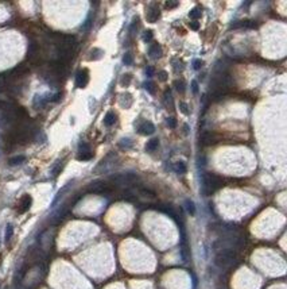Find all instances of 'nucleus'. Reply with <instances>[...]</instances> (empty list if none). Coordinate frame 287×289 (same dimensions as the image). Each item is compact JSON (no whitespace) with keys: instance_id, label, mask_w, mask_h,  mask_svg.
Here are the masks:
<instances>
[{"instance_id":"1","label":"nucleus","mask_w":287,"mask_h":289,"mask_svg":"<svg viewBox=\"0 0 287 289\" xmlns=\"http://www.w3.org/2000/svg\"><path fill=\"white\" fill-rule=\"evenodd\" d=\"M223 185H224V180L221 177L212 173L204 174V193L205 194H212L214 191H217Z\"/></svg>"},{"instance_id":"2","label":"nucleus","mask_w":287,"mask_h":289,"mask_svg":"<svg viewBox=\"0 0 287 289\" xmlns=\"http://www.w3.org/2000/svg\"><path fill=\"white\" fill-rule=\"evenodd\" d=\"M236 259V253L230 249H225L220 253H217L216 258H214V263L220 268H226V266H230Z\"/></svg>"},{"instance_id":"3","label":"nucleus","mask_w":287,"mask_h":289,"mask_svg":"<svg viewBox=\"0 0 287 289\" xmlns=\"http://www.w3.org/2000/svg\"><path fill=\"white\" fill-rule=\"evenodd\" d=\"M109 181L115 185H131L139 181V176L136 173H124V174H115L109 177Z\"/></svg>"},{"instance_id":"4","label":"nucleus","mask_w":287,"mask_h":289,"mask_svg":"<svg viewBox=\"0 0 287 289\" xmlns=\"http://www.w3.org/2000/svg\"><path fill=\"white\" fill-rule=\"evenodd\" d=\"M88 191L90 193H109L112 192V187L105 183V181L97 180V181H93L92 184H89Z\"/></svg>"},{"instance_id":"5","label":"nucleus","mask_w":287,"mask_h":289,"mask_svg":"<svg viewBox=\"0 0 287 289\" xmlns=\"http://www.w3.org/2000/svg\"><path fill=\"white\" fill-rule=\"evenodd\" d=\"M93 157L92 149L86 142H81L78 144V152H77V158L80 161H89L90 158Z\"/></svg>"},{"instance_id":"6","label":"nucleus","mask_w":287,"mask_h":289,"mask_svg":"<svg viewBox=\"0 0 287 289\" xmlns=\"http://www.w3.org/2000/svg\"><path fill=\"white\" fill-rule=\"evenodd\" d=\"M89 83V72L86 69H80L76 73V87L85 88Z\"/></svg>"},{"instance_id":"7","label":"nucleus","mask_w":287,"mask_h":289,"mask_svg":"<svg viewBox=\"0 0 287 289\" xmlns=\"http://www.w3.org/2000/svg\"><path fill=\"white\" fill-rule=\"evenodd\" d=\"M199 142L204 146H209V144L216 142V135H214L212 131H204L201 135H199Z\"/></svg>"},{"instance_id":"8","label":"nucleus","mask_w":287,"mask_h":289,"mask_svg":"<svg viewBox=\"0 0 287 289\" xmlns=\"http://www.w3.org/2000/svg\"><path fill=\"white\" fill-rule=\"evenodd\" d=\"M31 204H33V199H31V196H30V194H24V196L20 199L19 208H18V209H19L20 213H24L26 211H29V209H30Z\"/></svg>"},{"instance_id":"9","label":"nucleus","mask_w":287,"mask_h":289,"mask_svg":"<svg viewBox=\"0 0 287 289\" xmlns=\"http://www.w3.org/2000/svg\"><path fill=\"white\" fill-rule=\"evenodd\" d=\"M139 131L143 135H151V134H154L155 127L151 122H143V123L139 126Z\"/></svg>"},{"instance_id":"10","label":"nucleus","mask_w":287,"mask_h":289,"mask_svg":"<svg viewBox=\"0 0 287 289\" xmlns=\"http://www.w3.org/2000/svg\"><path fill=\"white\" fill-rule=\"evenodd\" d=\"M47 95H36L35 97H34V102H33V105L35 107V108H42V107H45L46 105V103L49 102L50 99H47Z\"/></svg>"},{"instance_id":"11","label":"nucleus","mask_w":287,"mask_h":289,"mask_svg":"<svg viewBox=\"0 0 287 289\" xmlns=\"http://www.w3.org/2000/svg\"><path fill=\"white\" fill-rule=\"evenodd\" d=\"M38 52H39V45L35 42V41H30V42H29V49H27V57L33 59L34 57H36V55H38Z\"/></svg>"},{"instance_id":"12","label":"nucleus","mask_w":287,"mask_h":289,"mask_svg":"<svg viewBox=\"0 0 287 289\" xmlns=\"http://www.w3.org/2000/svg\"><path fill=\"white\" fill-rule=\"evenodd\" d=\"M148 55L151 58H159L162 55V48L159 46V43H152L148 49Z\"/></svg>"},{"instance_id":"13","label":"nucleus","mask_w":287,"mask_h":289,"mask_svg":"<svg viewBox=\"0 0 287 289\" xmlns=\"http://www.w3.org/2000/svg\"><path fill=\"white\" fill-rule=\"evenodd\" d=\"M132 102H133V99L130 93H121L120 95V105L124 107V108H130Z\"/></svg>"},{"instance_id":"14","label":"nucleus","mask_w":287,"mask_h":289,"mask_svg":"<svg viewBox=\"0 0 287 289\" xmlns=\"http://www.w3.org/2000/svg\"><path fill=\"white\" fill-rule=\"evenodd\" d=\"M237 27H248V29H256L258 24L254 20H241L236 22V24H232V29H237Z\"/></svg>"},{"instance_id":"15","label":"nucleus","mask_w":287,"mask_h":289,"mask_svg":"<svg viewBox=\"0 0 287 289\" xmlns=\"http://www.w3.org/2000/svg\"><path fill=\"white\" fill-rule=\"evenodd\" d=\"M115 122H116V115H115V112H112V111L107 112V115H105V118H104V124L111 127V126L115 124Z\"/></svg>"},{"instance_id":"16","label":"nucleus","mask_w":287,"mask_h":289,"mask_svg":"<svg viewBox=\"0 0 287 289\" xmlns=\"http://www.w3.org/2000/svg\"><path fill=\"white\" fill-rule=\"evenodd\" d=\"M24 161H26V157H24V155H15V157H12V158L8 159V165H10V166H16V165L23 164Z\"/></svg>"},{"instance_id":"17","label":"nucleus","mask_w":287,"mask_h":289,"mask_svg":"<svg viewBox=\"0 0 287 289\" xmlns=\"http://www.w3.org/2000/svg\"><path fill=\"white\" fill-rule=\"evenodd\" d=\"M62 166H64V161H61V159L55 161V164L53 165V168H51V176H58V174H60Z\"/></svg>"},{"instance_id":"18","label":"nucleus","mask_w":287,"mask_h":289,"mask_svg":"<svg viewBox=\"0 0 287 289\" xmlns=\"http://www.w3.org/2000/svg\"><path fill=\"white\" fill-rule=\"evenodd\" d=\"M159 10L157 7H151V10H150L148 12V20L150 22H155V20H158V18H159Z\"/></svg>"},{"instance_id":"19","label":"nucleus","mask_w":287,"mask_h":289,"mask_svg":"<svg viewBox=\"0 0 287 289\" xmlns=\"http://www.w3.org/2000/svg\"><path fill=\"white\" fill-rule=\"evenodd\" d=\"M158 146H159V141L158 139H151L150 142H147V144H146V150L147 152H155V150L158 149Z\"/></svg>"},{"instance_id":"20","label":"nucleus","mask_w":287,"mask_h":289,"mask_svg":"<svg viewBox=\"0 0 287 289\" xmlns=\"http://www.w3.org/2000/svg\"><path fill=\"white\" fill-rule=\"evenodd\" d=\"M174 170L177 172L178 174H183V173H186V165L183 164V162H181V161H178V162H175L174 164Z\"/></svg>"},{"instance_id":"21","label":"nucleus","mask_w":287,"mask_h":289,"mask_svg":"<svg viewBox=\"0 0 287 289\" xmlns=\"http://www.w3.org/2000/svg\"><path fill=\"white\" fill-rule=\"evenodd\" d=\"M119 146L121 149H131V147L133 146V142L132 139H130V138H123V139L119 142Z\"/></svg>"},{"instance_id":"22","label":"nucleus","mask_w":287,"mask_h":289,"mask_svg":"<svg viewBox=\"0 0 287 289\" xmlns=\"http://www.w3.org/2000/svg\"><path fill=\"white\" fill-rule=\"evenodd\" d=\"M89 55H90L89 59H99V58H101V55H104V53H102L101 49H93V50H90Z\"/></svg>"},{"instance_id":"23","label":"nucleus","mask_w":287,"mask_h":289,"mask_svg":"<svg viewBox=\"0 0 287 289\" xmlns=\"http://www.w3.org/2000/svg\"><path fill=\"white\" fill-rule=\"evenodd\" d=\"M92 23H93V18H92V14H89V16L86 18V20L84 22L82 27H81V30L82 31H88L90 27H92Z\"/></svg>"},{"instance_id":"24","label":"nucleus","mask_w":287,"mask_h":289,"mask_svg":"<svg viewBox=\"0 0 287 289\" xmlns=\"http://www.w3.org/2000/svg\"><path fill=\"white\" fill-rule=\"evenodd\" d=\"M201 15H202V11H201V8H199V7L193 8V10L189 12V16L193 18V19H198V18H201Z\"/></svg>"},{"instance_id":"25","label":"nucleus","mask_w":287,"mask_h":289,"mask_svg":"<svg viewBox=\"0 0 287 289\" xmlns=\"http://www.w3.org/2000/svg\"><path fill=\"white\" fill-rule=\"evenodd\" d=\"M185 207H186V209H188V212L190 213V215H194L195 213V205H194V203L192 202V200H186L185 202Z\"/></svg>"},{"instance_id":"26","label":"nucleus","mask_w":287,"mask_h":289,"mask_svg":"<svg viewBox=\"0 0 287 289\" xmlns=\"http://www.w3.org/2000/svg\"><path fill=\"white\" fill-rule=\"evenodd\" d=\"M140 194L142 196H144V197H148V199H155V192H152V191H150V189H146V188H143V189H140L139 191Z\"/></svg>"},{"instance_id":"27","label":"nucleus","mask_w":287,"mask_h":289,"mask_svg":"<svg viewBox=\"0 0 287 289\" xmlns=\"http://www.w3.org/2000/svg\"><path fill=\"white\" fill-rule=\"evenodd\" d=\"M144 89L147 91L148 93L154 95V93H155V84L152 83V81H146V83H144Z\"/></svg>"},{"instance_id":"28","label":"nucleus","mask_w":287,"mask_h":289,"mask_svg":"<svg viewBox=\"0 0 287 289\" xmlns=\"http://www.w3.org/2000/svg\"><path fill=\"white\" fill-rule=\"evenodd\" d=\"M14 235V226L12 224H7V228H5V242H8Z\"/></svg>"},{"instance_id":"29","label":"nucleus","mask_w":287,"mask_h":289,"mask_svg":"<svg viewBox=\"0 0 287 289\" xmlns=\"http://www.w3.org/2000/svg\"><path fill=\"white\" fill-rule=\"evenodd\" d=\"M131 80H132V76H131V74H124L120 80V84L123 87H128L131 84Z\"/></svg>"},{"instance_id":"30","label":"nucleus","mask_w":287,"mask_h":289,"mask_svg":"<svg viewBox=\"0 0 287 289\" xmlns=\"http://www.w3.org/2000/svg\"><path fill=\"white\" fill-rule=\"evenodd\" d=\"M174 87L177 88V91L181 93H183L185 92V83H183L182 80H177L175 83H174Z\"/></svg>"},{"instance_id":"31","label":"nucleus","mask_w":287,"mask_h":289,"mask_svg":"<svg viewBox=\"0 0 287 289\" xmlns=\"http://www.w3.org/2000/svg\"><path fill=\"white\" fill-rule=\"evenodd\" d=\"M123 62L126 65H131L133 62V57H132V54L131 53H126L124 54V57H123Z\"/></svg>"},{"instance_id":"32","label":"nucleus","mask_w":287,"mask_h":289,"mask_svg":"<svg viewBox=\"0 0 287 289\" xmlns=\"http://www.w3.org/2000/svg\"><path fill=\"white\" fill-rule=\"evenodd\" d=\"M179 109H181V112H182V114H185V115H189V114H190L189 105L186 104V103H183V102H179Z\"/></svg>"},{"instance_id":"33","label":"nucleus","mask_w":287,"mask_h":289,"mask_svg":"<svg viewBox=\"0 0 287 289\" xmlns=\"http://www.w3.org/2000/svg\"><path fill=\"white\" fill-rule=\"evenodd\" d=\"M166 123H167V126L170 128H175L177 127V119L175 118H167L166 119Z\"/></svg>"},{"instance_id":"34","label":"nucleus","mask_w":287,"mask_h":289,"mask_svg":"<svg viewBox=\"0 0 287 289\" xmlns=\"http://www.w3.org/2000/svg\"><path fill=\"white\" fill-rule=\"evenodd\" d=\"M158 77H159V80H161V81H166L167 77H168V74H167V72L161 70V72L158 73Z\"/></svg>"},{"instance_id":"35","label":"nucleus","mask_w":287,"mask_h":289,"mask_svg":"<svg viewBox=\"0 0 287 289\" xmlns=\"http://www.w3.org/2000/svg\"><path fill=\"white\" fill-rule=\"evenodd\" d=\"M164 100H166L167 103H170V107L173 108V100H171V93L168 92V91H166V92H164Z\"/></svg>"},{"instance_id":"36","label":"nucleus","mask_w":287,"mask_h":289,"mask_svg":"<svg viewBox=\"0 0 287 289\" xmlns=\"http://www.w3.org/2000/svg\"><path fill=\"white\" fill-rule=\"evenodd\" d=\"M151 38H152V31L151 30L144 31V34H143V39H144V41H150Z\"/></svg>"},{"instance_id":"37","label":"nucleus","mask_w":287,"mask_h":289,"mask_svg":"<svg viewBox=\"0 0 287 289\" xmlns=\"http://www.w3.org/2000/svg\"><path fill=\"white\" fill-rule=\"evenodd\" d=\"M201 66H202V61H201V59H194V61H193V68H194L195 70H198Z\"/></svg>"},{"instance_id":"38","label":"nucleus","mask_w":287,"mask_h":289,"mask_svg":"<svg viewBox=\"0 0 287 289\" xmlns=\"http://www.w3.org/2000/svg\"><path fill=\"white\" fill-rule=\"evenodd\" d=\"M178 4H179L178 2H167L166 3V7L168 8V10H171V8H175Z\"/></svg>"},{"instance_id":"39","label":"nucleus","mask_w":287,"mask_h":289,"mask_svg":"<svg viewBox=\"0 0 287 289\" xmlns=\"http://www.w3.org/2000/svg\"><path fill=\"white\" fill-rule=\"evenodd\" d=\"M189 27L192 30H194V31H197L199 29V24H198V22H192V23H189Z\"/></svg>"},{"instance_id":"40","label":"nucleus","mask_w":287,"mask_h":289,"mask_svg":"<svg viewBox=\"0 0 287 289\" xmlns=\"http://www.w3.org/2000/svg\"><path fill=\"white\" fill-rule=\"evenodd\" d=\"M192 91H193V93H198V84H197V81H192Z\"/></svg>"},{"instance_id":"41","label":"nucleus","mask_w":287,"mask_h":289,"mask_svg":"<svg viewBox=\"0 0 287 289\" xmlns=\"http://www.w3.org/2000/svg\"><path fill=\"white\" fill-rule=\"evenodd\" d=\"M4 87H5V80H4V77H3V74H0V92L3 91Z\"/></svg>"},{"instance_id":"42","label":"nucleus","mask_w":287,"mask_h":289,"mask_svg":"<svg viewBox=\"0 0 287 289\" xmlns=\"http://www.w3.org/2000/svg\"><path fill=\"white\" fill-rule=\"evenodd\" d=\"M146 73H147L148 77H152V74H154V68H152V66H147V69H146Z\"/></svg>"},{"instance_id":"43","label":"nucleus","mask_w":287,"mask_h":289,"mask_svg":"<svg viewBox=\"0 0 287 289\" xmlns=\"http://www.w3.org/2000/svg\"><path fill=\"white\" fill-rule=\"evenodd\" d=\"M135 29H138V19L133 22L132 26H131V33H133V31H135Z\"/></svg>"},{"instance_id":"44","label":"nucleus","mask_w":287,"mask_h":289,"mask_svg":"<svg viewBox=\"0 0 287 289\" xmlns=\"http://www.w3.org/2000/svg\"><path fill=\"white\" fill-rule=\"evenodd\" d=\"M183 130H185V133L188 134L189 133V126L188 124H183Z\"/></svg>"}]
</instances>
